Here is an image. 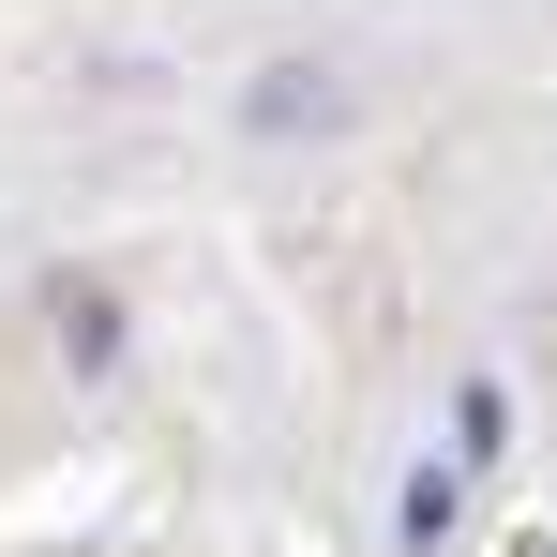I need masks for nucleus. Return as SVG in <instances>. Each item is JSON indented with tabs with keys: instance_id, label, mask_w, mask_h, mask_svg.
I'll return each instance as SVG.
<instances>
[{
	"instance_id": "obj_1",
	"label": "nucleus",
	"mask_w": 557,
	"mask_h": 557,
	"mask_svg": "<svg viewBox=\"0 0 557 557\" xmlns=\"http://www.w3.org/2000/svg\"><path fill=\"white\" fill-rule=\"evenodd\" d=\"M257 121H272V136H301V121H332V76H272V91H257Z\"/></svg>"
}]
</instances>
